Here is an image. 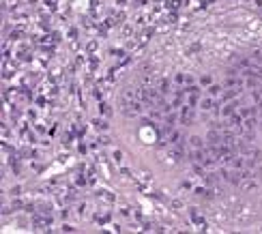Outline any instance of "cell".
Returning a JSON list of instances; mask_svg holds the SVG:
<instances>
[{"mask_svg": "<svg viewBox=\"0 0 262 234\" xmlns=\"http://www.w3.org/2000/svg\"><path fill=\"white\" fill-rule=\"evenodd\" d=\"M172 206H174V208H183V202H180V200H174Z\"/></svg>", "mask_w": 262, "mask_h": 234, "instance_id": "8fae6325", "label": "cell"}, {"mask_svg": "<svg viewBox=\"0 0 262 234\" xmlns=\"http://www.w3.org/2000/svg\"><path fill=\"white\" fill-rule=\"evenodd\" d=\"M232 114H234V105H232V103L224 105V110H221V116H224V118H228V116H232Z\"/></svg>", "mask_w": 262, "mask_h": 234, "instance_id": "5b68a950", "label": "cell"}, {"mask_svg": "<svg viewBox=\"0 0 262 234\" xmlns=\"http://www.w3.org/2000/svg\"><path fill=\"white\" fill-rule=\"evenodd\" d=\"M183 80H185V78H183L180 73H176V75H174V82H176V84H183Z\"/></svg>", "mask_w": 262, "mask_h": 234, "instance_id": "9c48e42d", "label": "cell"}, {"mask_svg": "<svg viewBox=\"0 0 262 234\" xmlns=\"http://www.w3.org/2000/svg\"><path fill=\"white\" fill-rule=\"evenodd\" d=\"M178 118L183 120L185 125H189L193 120V105H185V107H180V114H178Z\"/></svg>", "mask_w": 262, "mask_h": 234, "instance_id": "6da1fadb", "label": "cell"}, {"mask_svg": "<svg viewBox=\"0 0 262 234\" xmlns=\"http://www.w3.org/2000/svg\"><path fill=\"white\" fill-rule=\"evenodd\" d=\"M120 215H123V217H129V208H120Z\"/></svg>", "mask_w": 262, "mask_h": 234, "instance_id": "7c38bea8", "label": "cell"}, {"mask_svg": "<svg viewBox=\"0 0 262 234\" xmlns=\"http://www.w3.org/2000/svg\"><path fill=\"white\" fill-rule=\"evenodd\" d=\"M221 90H224V88H221L219 84H211V86H206V92H209V97H219Z\"/></svg>", "mask_w": 262, "mask_h": 234, "instance_id": "3957f363", "label": "cell"}, {"mask_svg": "<svg viewBox=\"0 0 262 234\" xmlns=\"http://www.w3.org/2000/svg\"><path fill=\"white\" fill-rule=\"evenodd\" d=\"M211 107H213V97H204L200 101V110H204V112H209Z\"/></svg>", "mask_w": 262, "mask_h": 234, "instance_id": "277c9868", "label": "cell"}, {"mask_svg": "<svg viewBox=\"0 0 262 234\" xmlns=\"http://www.w3.org/2000/svg\"><path fill=\"white\" fill-rule=\"evenodd\" d=\"M260 230H262V228H260Z\"/></svg>", "mask_w": 262, "mask_h": 234, "instance_id": "4fadbf2b", "label": "cell"}, {"mask_svg": "<svg viewBox=\"0 0 262 234\" xmlns=\"http://www.w3.org/2000/svg\"><path fill=\"white\" fill-rule=\"evenodd\" d=\"M62 230H65V232H73L75 228H73V226H69V223H62Z\"/></svg>", "mask_w": 262, "mask_h": 234, "instance_id": "ba28073f", "label": "cell"}, {"mask_svg": "<svg viewBox=\"0 0 262 234\" xmlns=\"http://www.w3.org/2000/svg\"><path fill=\"white\" fill-rule=\"evenodd\" d=\"M95 125H97V127H99V129H105V127H107V125H105V123H103V120H95Z\"/></svg>", "mask_w": 262, "mask_h": 234, "instance_id": "30bf717a", "label": "cell"}, {"mask_svg": "<svg viewBox=\"0 0 262 234\" xmlns=\"http://www.w3.org/2000/svg\"><path fill=\"white\" fill-rule=\"evenodd\" d=\"M189 146H191V150H200L204 144H202V138H198V136H191L189 138Z\"/></svg>", "mask_w": 262, "mask_h": 234, "instance_id": "7a4b0ae2", "label": "cell"}, {"mask_svg": "<svg viewBox=\"0 0 262 234\" xmlns=\"http://www.w3.org/2000/svg\"><path fill=\"white\" fill-rule=\"evenodd\" d=\"M202 84H204V86H211V78L209 75H202Z\"/></svg>", "mask_w": 262, "mask_h": 234, "instance_id": "52a82bcc", "label": "cell"}, {"mask_svg": "<svg viewBox=\"0 0 262 234\" xmlns=\"http://www.w3.org/2000/svg\"><path fill=\"white\" fill-rule=\"evenodd\" d=\"M112 157H114L116 163H120V161H123V152H120V150H114V152H112Z\"/></svg>", "mask_w": 262, "mask_h": 234, "instance_id": "8992f818", "label": "cell"}]
</instances>
